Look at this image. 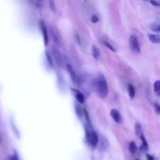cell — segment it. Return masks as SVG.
Here are the masks:
<instances>
[{
	"mask_svg": "<svg viewBox=\"0 0 160 160\" xmlns=\"http://www.w3.org/2000/svg\"><path fill=\"white\" fill-rule=\"evenodd\" d=\"M110 114L112 119L118 124H121L122 122V118L119 112V111L116 109H112L110 111Z\"/></svg>",
	"mask_w": 160,
	"mask_h": 160,
	"instance_id": "5b68a950",
	"label": "cell"
},
{
	"mask_svg": "<svg viewBox=\"0 0 160 160\" xmlns=\"http://www.w3.org/2000/svg\"><path fill=\"white\" fill-rule=\"evenodd\" d=\"M137 149H138V148H137V146H136V144L135 142L134 141H131V142L129 144V151L132 154H134L137 151Z\"/></svg>",
	"mask_w": 160,
	"mask_h": 160,
	"instance_id": "e0dca14e",
	"label": "cell"
},
{
	"mask_svg": "<svg viewBox=\"0 0 160 160\" xmlns=\"http://www.w3.org/2000/svg\"><path fill=\"white\" fill-rule=\"evenodd\" d=\"M51 52L53 56L54 59L56 61V64H58V66H59V67H62L64 65V61H63V58L62 56L61 55V54L60 53V52L53 46H51Z\"/></svg>",
	"mask_w": 160,
	"mask_h": 160,
	"instance_id": "3957f363",
	"label": "cell"
},
{
	"mask_svg": "<svg viewBox=\"0 0 160 160\" xmlns=\"http://www.w3.org/2000/svg\"><path fill=\"white\" fill-rule=\"evenodd\" d=\"M95 87L98 94L101 98H105L108 95V82L105 76L100 73L96 79Z\"/></svg>",
	"mask_w": 160,
	"mask_h": 160,
	"instance_id": "6da1fadb",
	"label": "cell"
},
{
	"mask_svg": "<svg viewBox=\"0 0 160 160\" xmlns=\"http://www.w3.org/2000/svg\"><path fill=\"white\" fill-rule=\"evenodd\" d=\"M40 26H41V29L43 34V38H44V42L45 46H46L48 45V31H47V29L46 27L45 26V24L44 23L43 21H40Z\"/></svg>",
	"mask_w": 160,
	"mask_h": 160,
	"instance_id": "52a82bcc",
	"label": "cell"
},
{
	"mask_svg": "<svg viewBox=\"0 0 160 160\" xmlns=\"http://www.w3.org/2000/svg\"><path fill=\"white\" fill-rule=\"evenodd\" d=\"M153 88H154V91L155 94L159 96H160V80H157L154 82V85H153Z\"/></svg>",
	"mask_w": 160,
	"mask_h": 160,
	"instance_id": "9a60e30c",
	"label": "cell"
},
{
	"mask_svg": "<svg viewBox=\"0 0 160 160\" xmlns=\"http://www.w3.org/2000/svg\"><path fill=\"white\" fill-rule=\"evenodd\" d=\"M154 110L157 114L160 115V105L157 102L154 104Z\"/></svg>",
	"mask_w": 160,
	"mask_h": 160,
	"instance_id": "44dd1931",
	"label": "cell"
},
{
	"mask_svg": "<svg viewBox=\"0 0 160 160\" xmlns=\"http://www.w3.org/2000/svg\"><path fill=\"white\" fill-rule=\"evenodd\" d=\"M37 1H41L42 0H37Z\"/></svg>",
	"mask_w": 160,
	"mask_h": 160,
	"instance_id": "4316f807",
	"label": "cell"
},
{
	"mask_svg": "<svg viewBox=\"0 0 160 160\" xmlns=\"http://www.w3.org/2000/svg\"><path fill=\"white\" fill-rule=\"evenodd\" d=\"M46 58H47V59H48V62L51 64V66H52V58H51V56H50V54H49V53L46 51Z\"/></svg>",
	"mask_w": 160,
	"mask_h": 160,
	"instance_id": "cb8c5ba5",
	"label": "cell"
},
{
	"mask_svg": "<svg viewBox=\"0 0 160 160\" xmlns=\"http://www.w3.org/2000/svg\"><path fill=\"white\" fill-rule=\"evenodd\" d=\"M88 142L91 144V146L93 148H96L98 144L99 139L98 134L94 131H91L90 137L88 140Z\"/></svg>",
	"mask_w": 160,
	"mask_h": 160,
	"instance_id": "8992f818",
	"label": "cell"
},
{
	"mask_svg": "<svg viewBox=\"0 0 160 160\" xmlns=\"http://www.w3.org/2000/svg\"><path fill=\"white\" fill-rule=\"evenodd\" d=\"M146 157H147V159L148 160H153L154 159V158L152 156L149 155V154H146Z\"/></svg>",
	"mask_w": 160,
	"mask_h": 160,
	"instance_id": "484cf974",
	"label": "cell"
},
{
	"mask_svg": "<svg viewBox=\"0 0 160 160\" xmlns=\"http://www.w3.org/2000/svg\"><path fill=\"white\" fill-rule=\"evenodd\" d=\"M91 21H92L93 23H96V22H98L99 18H98V17L96 15H92V16H91Z\"/></svg>",
	"mask_w": 160,
	"mask_h": 160,
	"instance_id": "603a6c76",
	"label": "cell"
},
{
	"mask_svg": "<svg viewBox=\"0 0 160 160\" xmlns=\"http://www.w3.org/2000/svg\"><path fill=\"white\" fill-rule=\"evenodd\" d=\"M91 52L94 58L96 60H98L101 54V52L99 48L96 45L92 44L91 46Z\"/></svg>",
	"mask_w": 160,
	"mask_h": 160,
	"instance_id": "9c48e42d",
	"label": "cell"
},
{
	"mask_svg": "<svg viewBox=\"0 0 160 160\" xmlns=\"http://www.w3.org/2000/svg\"><path fill=\"white\" fill-rule=\"evenodd\" d=\"M75 110H76L77 116L81 118L82 116V109L80 106V105L78 103H75Z\"/></svg>",
	"mask_w": 160,
	"mask_h": 160,
	"instance_id": "ac0fdd59",
	"label": "cell"
},
{
	"mask_svg": "<svg viewBox=\"0 0 160 160\" xmlns=\"http://www.w3.org/2000/svg\"><path fill=\"white\" fill-rule=\"evenodd\" d=\"M108 140L104 137L101 138L99 142V150L101 151H105L108 147Z\"/></svg>",
	"mask_w": 160,
	"mask_h": 160,
	"instance_id": "7c38bea8",
	"label": "cell"
},
{
	"mask_svg": "<svg viewBox=\"0 0 160 160\" xmlns=\"http://www.w3.org/2000/svg\"><path fill=\"white\" fill-rule=\"evenodd\" d=\"M128 94H129V97L130 98V99H133L135 97V89L134 87L131 84H129L128 85Z\"/></svg>",
	"mask_w": 160,
	"mask_h": 160,
	"instance_id": "5bb4252c",
	"label": "cell"
},
{
	"mask_svg": "<svg viewBox=\"0 0 160 160\" xmlns=\"http://www.w3.org/2000/svg\"><path fill=\"white\" fill-rule=\"evenodd\" d=\"M144 1H147V2H149V3H151V4H152L153 6H160V4H159L158 2H157V1H154V0H144Z\"/></svg>",
	"mask_w": 160,
	"mask_h": 160,
	"instance_id": "ffe728a7",
	"label": "cell"
},
{
	"mask_svg": "<svg viewBox=\"0 0 160 160\" xmlns=\"http://www.w3.org/2000/svg\"><path fill=\"white\" fill-rule=\"evenodd\" d=\"M49 7L51 10L53 12H56V4L54 0H49Z\"/></svg>",
	"mask_w": 160,
	"mask_h": 160,
	"instance_id": "d6986e66",
	"label": "cell"
},
{
	"mask_svg": "<svg viewBox=\"0 0 160 160\" xmlns=\"http://www.w3.org/2000/svg\"><path fill=\"white\" fill-rule=\"evenodd\" d=\"M66 69L67 71L70 74L71 78L72 79V81L75 84H79V80L78 79V77L77 76L76 72L74 71L72 66L69 64H65Z\"/></svg>",
	"mask_w": 160,
	"mask_h": 160,
	"instance_id": "277c9868",
	"label": "cell"
},
{
	"mask_svg": "<svg viewBox=\"0 0 160 160\" xmlns=\"http://www.w3.org/2000/svg\"><path fill=\"white\" fill-rule=\"evenodd\" d=\"M104 45H105L107 48H108L111 51H113V52H116V49H115L109 42H104Z\"/></svg>",
	"mask_w": 160,
	"mask_h": 160,
	"instance_id": "7402d4cb",
	"label": "cell"
},
{
	"mask_svg": "<svg viewBox=\"0 0 160 160\" xmlns=\"http://www.w3.org/2000/svg\"><path fill=\"white\" fill-rule=\"evenodd\" d=\"M135 132H136V134L137 135V136H138L139 138L142 134V126H141V123H139V122H136V124H135Z\"/></svg>",
	"mask_w": 160,
	"mask_h": 160,
	"instance_id": "2e32d148",
	"label": "cell"
},
{
	"mask_svg": "<svg viewBox=\"0 0 160 160\" xmlns=\"http://www.w3.org/2000/svg\"><path fill=\"white\" fill-rule=\"evenodd\" d=\"M139 138L141 139L142 141V143L141 145L140 146V150L141 151H146L148 149V144L146 141V139L143 135V134H141V136L139 137Z\"/></svg>",
	"mask_w": 160,
	"mask_h": 160,
	"instance_id": "8fae6325",
	"label": "cell"
},
{
	"mask_svg": "<svg viewBox=\"0 0 160 160\" xmlns=\"http://www.w3.org/2000/svg\"><path fill=\"white\" fill-rule=\"evenodd\" d=\"M72 90L75 92V95H76L77 101L81 104H83L84 102V96L83 94L78 90H76V89H72Z\"/></svg>",
	"mask_w": 160,
	"mask_h": 160,
	"instance_id": "4fadbf2b",
	"label": "cell"
},
{
	"mask_svg": "<svg viewBox=\"0 0 160 160\" xmlns=\"http://www.w3.org/2000/svg\"><path fill=\"white\" fill-rule=\"evenodd\" d=\"M50 32L52 36V38L54 41V42L57 45V46H60L61 45V38L60 36H59L58 33L55 31L52 28H50Z\"/></svg>",
	"mask_w": 160,
	"mask_h": 160,
	"instance_id": "ba28073f",
	"label": "cell"
},
{
	"mask_svg": "<svg viewBox=\"0 0 160 160\" xmlns=\"http://www.w3.org/2000/svg\"><path fill=\"white\" fill-rule=\"evenodd\" d=\"M85 1H86V0H85Z\"/></svg>",
	"mask_w": 160,
	"mask_h": 160,
	"instance_id": "83f0119b",
	"label": "cell"
},
{
	"mask_svg": "<svg viewBox=\"0 0 160 160\" xmlns=\"http://www.w3.org/2000/svg\"><path fill=\"white\" fill-rule=\"evenodd\" d=\"M149 41L152 43L159 44L160 43V35L154 34H148V35Z\"/></svg>",
	"mask_w": 160,
	"mask_h": 160,
	"instance_id": "30bf717a",
	"label": "cell"
},
{
	"mask_svg": "<svg viewBox=\"0 0 160 160\" xmlns=\"http://www.w3.org/2000/svg\"><path fill=\"white\" fill-rule=\"evenodd\" d=\"M129 43L130 49L132 52L135 53H139L140 52V45L138 38L135 35L132 34L130 36L129 39Z\"/></svg>",
	"mask_w": 160,
	"mask_h": 160,
	"instance_id": "7a4b0ae2",
	"label": "cell"
},
{
	"mask_svg": "<svg viewBox=\"0 0 160 160\" xmlns=\"http://www.w3.org/2000/svg\"><path fill=\"white\" fill-rule=\"evenodd\" d=\"M152 29L154 31H157V32H160V24L155 26L154 28H152Z\"/></svg>",
	"mask_w": 160,
	"mask_h": 160,
	"instance_id": "d4e9b609",
	"label": "cell"
}]
</instances>
